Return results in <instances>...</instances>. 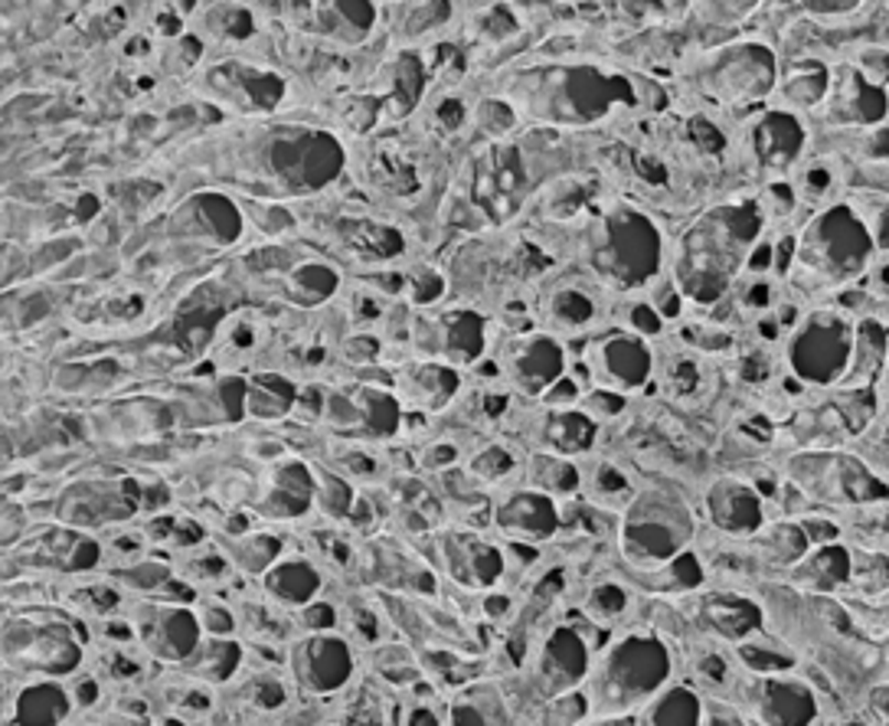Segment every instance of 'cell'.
<instances>
[{
	"label": "cell",
	"instance_id": "obj_8",
	"mask_svg": "<svg viewBox=\"0 0 889 726\" xmlns=\"http://www.w3.org/2000/svg\"><path fill=\"white\" fill-rule=\"evenodd\" d=\"M69 714V701L66 691L43 681V684H30L20 701H17V724L20 726H56L63 724V717Z\"/></svg>",
	"mask_w": 889,
	"mask_h": 726
},
{
	"label": "cell",
	"instance_id": "obj_12",
	"mask_svg": "<svg viewBox=\"0 0 889 726\" xmlns=\"http://www.w3.org/2000/svg\"><path fill=\"white\" fill-rule=\"evenodd\" d=\"M304 619H308L311 632H328V629H334V606L311 602V606H304Z\"/></svg>",
	"mask_w": 889,
	"mask_h": 726
},
{
	"label": "cell",
	"instance_id": "obj_2",
	"mask_svg": "<svg viewBox=\"0 0 889 726\" xmlns=\"http://www.w3.org/2000/svg\"><path fill=\"white\" fill-rule=\"evenodd\" d=\"M200 619L180 606H151V616L138 622L144 648L168 661H183L200 648Z\"/></svg>",
	"mask_w": 889,
	"mask_h": 726
},
{
	"label": "cell",
	"instance_id": "obj_4",
	"mask_svg": "<svg viewBox=\"0 0 889 726\" xmlns=\"http://www.w3.org/2000/svg\"><path fill=\"white\" fill-rule=\"evenodd\" d=\"M494 521L507 537H514L511 544L543 541L556 531V504L539 491H514L504 504H497Z\"/></svg>",
	"mask_w": 889,
	"mask_h": 726
},
{
	"label": "cell",
	"instance_id": "obj_7",
	"mask_svg": "<svg viewBox=\"0 0 889 726\" xmlns=\"http://www.w3.org/2000/svg\"><path fill=\"white\" fill-rule=\"evenodd\" d=\"M263 586L271 592V599H278L281 606L304 609V606L314 602V592L321 589V573L304 559H281L271 569H266Z\"/></svg>",
	"mask_w": 889,
	"mask_h": 726
},
{
	"label": "cell",
	"instance_id": "obj_5",
	"mask_svg": "<svg viewBox=\"0 0 889 726\" xmlns=\"http://www.w3.org/2000/svg\"><path fill=\"white\" fill-rule=\"evenodd\" d=\"M396 383L406 389V396L422 409V413H436L444 403H451V396L458 393V373L451 366L436 361H416L406 363L396 373Z\"/></svg>",
	"mask_w": 889,
	"mask_h": 726
},
{
	"label": "cell",
	"instance_id": "obj_3",
	"mask_svg": "<svg viewBox=\"0 0 889 726\" xmlns=\"http://www.w3.org/2000/svg\"><path fill=\"white\" fill-rule=\"evenodd\" d=\"M298 677L311 687V691H338L351 671H354V658L347 641L331 636H311L304 644H298Z\"/></svg>",
	"mask_w": 889,
	"mask_h": 726
},
{
	"label": "cell",
	"instance_id": "obj_1",
	"mask_svg": "<svg viewBox=\"0 0 889 726\" xmlns=\"http://www.w3.org/2000/svg\"><path fill=\"white\" fill-rule=\"evenodd\" d=\"M444 563H448V573L468 586V589H488L494 586L501 576H504V549L481 537H474L471 531L464 534H451L442 544Z\"/></svg>",
	"mask_w": 889,
	"mask_h": 726
},
{
	"label": "cell",
	"instance_id": "obj_6",
	"mask_svg": "<svg viewBox=\"0 0 889 726\" xmlns=\"http://www.w3.org/2000/svg\"><path fill=\"white\" fill-rule=\"evenodd\" d=\"M507 363H511L514 380L524 389H534V393L543 389L546 393V386H553V380L563 370V351L549 338H531V341H521L517 344V351L511 354Z\"/></svg>",
	"mask_w": 889,
	"mask_h": 726
},
{
	"label": "cell",
	"instance_id": "obj_13",
	"mask_svg": "<svg viewBox=\"0 0 889 726\" xmlns=\"http://www.w3.org/2000/svg\"><path fill=\"white\" fill-rule=\"evenodd\" d=\"M203 629H206V632H213V638H226V636H233V629H236V626H233V616H229L223 606H216V609L210 606V609H206V616H203Z\"/></svg>",
	"mask_w": 889,
	"mask_h": 726
},
{
	"label": "cell",
	"instance_id": "obj_15",
	"mask_svg": "<svg viewBox=\"0 0 889 726\" xmlns=\"http://www.w3.org/2000/svg\"><path fill=\"white\" fill-rule=\"evenodd\" d=\"M409 726H439V720H436V714L432 711H413V717H409Z\"/></svg>",
	"mask_w": 889,
	"mask_h": 726
},
{
	"label": "cell",
	"instance_id": "obj_9",
	"mask_svg": "<svg viewBox=\"0 0 889 726\" xmlns=\"http://www.w3.org/2000/svg\"><path fill=\"white\" fill-rule=\"evenodd\" d=\"M239 658H243V648H239L236 641L213 638L210 644L196 648V671H200L203 677H206V671H213L210 681H226V677L236 671Z\"/></svg>",
	"mask_w": 889,
	"mask_h": 726
},
{
	"label": "cell",
	"instance_id": "obj_11",
	"mask_svg": "<svg viewBox=\"0 0 889 726\" xmlns=\"http://www.w3.org/2000/svg\"><path fill=\"white\" fill-rule=\"evenodd\" d=\"M553 318L563 321V324H569V328H576V324H582V321L592 318V301L582 291H576V288H563L553 298Z\"/></svg>",
	"mask_w": 889,
	"mask_h": 726
},
{
	"label": "cell",
	"instance_id": "obj_14",
	"mask_svg": "<svg viewBox=\"0 0 889 726\" xmlns=\"http://www.w3.org/2000/svg\"><path fill=\"white\" fill-rule=\"evenodd\" d=\"M451 726H484V717H481V711H478L474 704L458 701V704L451 707Z\"/></svg>",
	"mask_w": 889,
	"mask_h": 726
},
{
	"label": "cell",
	"instance_id": "obj_10",
	"mask_svg": "<svg viewBox=\"0 0 889 726\" xmlns=\"http://www.w3.org/2000/svg\"><path fill=\"white\" fill-rule=\"evenodd\" d=\"M511 471H514V458H511L507 449H501V446H484L481 452L471 455V461H468V474L478 478L481 484H494V481H501Z\"/></svg>",
	"mask_w": 889,
	"mask_h": 726
}]
</instances>
